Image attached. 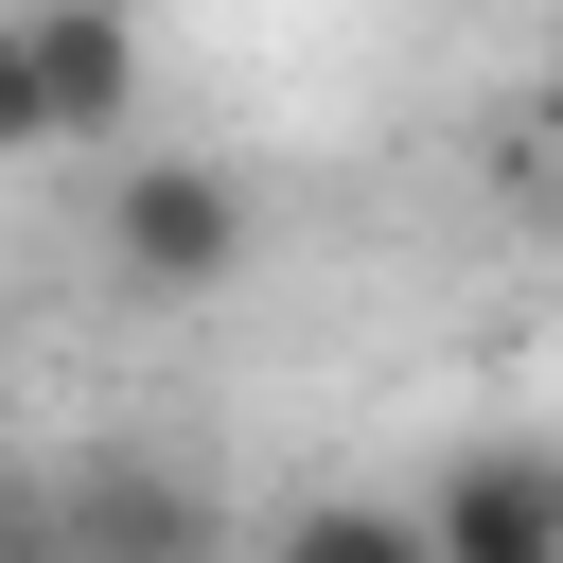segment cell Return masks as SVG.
I'll return each instance as SVG.
<instances>
[{
  "mask_svg": "<svg viewBox=\"0 0 563 563\" xmlns=\"http://www.w3.org/2000/svg\"><path fill=\"white\" fill-rule=\"evenodd\" d=\"M0 563H53V475L0 457Z\"/></svg>",
  "mask_w": 563,
  "mask_h": 563,
  "instance_id": "7",
  "label": "cell"
},
{
  "mask_svg": "<svg viewBox=\"0 0 563 563\" xmlns=\"http://www.w3.org/2000/svg\"><path fill=\"white\" fill-rule=\"evenodd\" d=\"M53 563H229V510L176 457H70L53 475Z\"/></svg>",
  "mask_w": 563,
  "mask_h": 563,
  "instance_id": "3",
  "label": "cell"
},
{
  "mask_svg": "<svg viewBox=\"0 0 563 563\" xmlns=\"http://www.w3.org/2000/svg\"><path fill=\"white\" fill-rule=\"evenodd\" d=\"M545 123H563V53H545Z\"/></svg>",
  "mask_w": 563,
  "mask_h": 563,
  "instance_id": "8",
  "label": "cell"
},
{
  "mask_svg": "<svg viewBox=\"0 0 563 563\" xmlns=\"http://www.w3.org/2000/svg\"><path fill=\"white\" fill-rule=\"evenodd\" d=\"M18 18H35V88H53V141H141V70H158L141 0H18Z\"/></svg>",
  "mask_w": 563,
  "mask_h": 563,
  "instance_id": "4",
  "label": "cell"
},
{
  "mask_svg": "<svg viewBox=\"0 0 563 563\" xmlns=\"http://www.w3.org/2000/svg\"><path fill=\"white\" fill-rule=\"evenodd\" d=\"M264 563H422V510L405 493H299L264 528Z\"/></svg>",
  "mask_w": 563,
  "mask_h": 563,
  "instance_id": "5",
  "label": "cell"
},
{
  "mask_svg": "<svg viewBox=\"0 0 563 563\" xmlns=\"http://www.w3.org/2000/svg\"><path fill=\"white\" fill-rule=\"evenodd\" d=\"M106 282H123L141 317H194V299H229V282H246V176H229V158H176V141H141V158L106 176Z\"/></svg>",
  "mask_w": 563,
  "mask_h": 563,
  "instance_id": "1",
  "label": "cell"
},
{
  "mask_svg": "<svg viewBox=\"0 0 563 563\" xmlns=\"http://www.w3.org/2000/svg\"><path fill=\"white\" fill-rule=\"evenodd\" d=\"M0 158H53V88H35V18L0 0Z\"/></svg>",
  "mask_w": 563,
  "mask_h": 563,
  "instance_id": "6",
  "label": "cell"
},
{
  "mask_svg": "<svg viewBox=\"0 0 563 563\" xmlns=\"http://www.w3.org/2000/svg\"><path fill=\"white\" fill-rule=\"evenodd\" d=\"M405 510H422V563H563V440L493 422V440H457Z\"/></svg>",
  "mask_w": 563,
  "mask_h": 563,
  "instance_id": "2",
  "label": "cell"
}]
</instances>
